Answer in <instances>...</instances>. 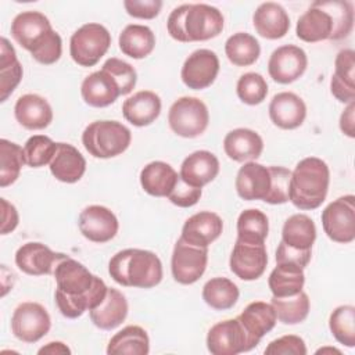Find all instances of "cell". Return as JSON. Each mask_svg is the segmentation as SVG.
<instances>
[{
  "mask_svg": "<svg viewBox=\"0 0 355 355\" xmlns=\"http://www.w3.org/2000/svg\"><path fill=\"white\" fill-rule=\"evenodd\" d=\"M53 275L57 284L54 291L57 308L68 319H76L96 308L108 290L103 279L71 257L60 261Z\"/></svg>",
  "mask_w": 355,
  "mask_h": 355,
  "instance_id": "obj_1",
  "label": "cell"
},
{
  "mask_svg": "<svg viewBox=\"0 0 355 355\" xmlns=\"http://www.w3.org/2000/svg\"><path fill=\"white\" fill-rule=\"evenodd\" d=\"M225 19L222 12L209 4H182L173 8L166 21L172 39L180 43L204 42L222 33Z\"/></svg>",
  "mask_w": 355,
  "mask_h": 355,
  "instance_id": "obj_2",
  "label": "cell"
},
{
  "mask_svg": "<svg viewBox=\"0 0 355 355\" xmlns=\"http://www.w3.org/2000/svg\"><path fill=\"white\" fill-rule=\"evenodd\" d=\"M112 280L123 287L151 288L162 280V263L158 255L148 250L126 248L118 251L108 263Z\"/></svg>",
  "mask_w": 355,
  "mask_h": 355,
  "instance_id": "obj_3",
  "label": "cell"
},
{
  "mask_svg": "<svg viewBox=\"0 0 355 355\" xmlns=\"http://www.w3.org/2000/svg\"><path fill=\"white\" fill-rule=\"evenodd\" d=\"M330 183V169L318 157L301 159L290 179V201L298 209H316L326 200Z\"/></svg>",
  "mask_w": 355,
  "mask_h": 355,
  "instance_id": "obj_4",
  "label": "cell"
},
{
  "mask_svg": "<svg viewBox=\"0 0 355 355\" xmlns=\"http://www.w3.org/2000/svg\"><path fill=\"white\" fill-rule=\"evenodd\" d=\"M132 141L129 128L118 121H94L82 133V144L94 158H114L128 150Z\"/></svg>",
  "mask_w": 355,
  "mask_h": 355,
  "instance_id": "obj_5",
  "label": "cell"
},
{
  "mask_svg": "<svg viewBox=\"0 0 355 355\" xmlns=\"http://www.w3.org/2000/svg\"><path fill=\"white\" fill-rule=\"evenodd\" d=\"M111 46V33L97 22L78 28L69 39V55L80 67H94Z\"/></svg>",
  "mask_w": 355,
  "mask_h": 355,
  "instance_id": "obj_6",
  "label": "cell"
},
{
  "mask_svg": "<svg viewBox=\"0 0 355 355\" xmlns=\"http://www.w3.org/2000/svg\"><path fill=\"white\" fill-rule=\"evenodd\" d=\"M209 122V112L204 101L197 97L183 96L169 108L168 125L171 130L184 139L198 137L205 132Z\"/></svg>",
  "mask_w": 355,
  "mask_h": 355,
  "instance_id": "obj_7",
  "label": "cell"
},
{
  "mask_svg": "<svg viewBox=\"0 0 355 355\" xmlns=\"http://www.w3.org/2000/svg\"><path fill=\"white\" fill-rule=\"evenodd\" d=\"M322 226L331 241L352 243L355 239V197L347 194L331 201L322 211Z\"/></svg>",
  "mask_w": 355,
  "mask_h": 355,
  "instance_id": "obj_8",
  "label": "cell"
},
{
  "mask_svg": "<svg viewBox=\"0 0 355 355\" xmlns=\"http://www.w3.org/2000/svg\"><path fill=\"white\" fill-rule=\"evenodd\" d=\"M51 327L47 309L37 302L19 304L11 316V331L22 343L33 344L43 338Z\"/></svg>",
  "mask_w": 355,
  "mask_h": 355,
  "instance_id": "obj_9",
  "label": "cell"
},
{
  "mask_svg": "<svg viewBox=\"0 0 355 355\" xmlns=\"http://www.w3.org/2000/svg\"><path fill=\"white\" fill-rule=\"evenodd\" d=\"M207 348L212 355H237L255 345L237 318L215 323L207 334Z\"/></svg>",
  "mask_w": 355,
  "mask_h": 355,
  "instance_id": "obj_10",
  "label": "cell"
},
{
  "mask_svg": "<svg viewBox=\"0 0 355 355\" xmlns=\"http://www.w3.org/2000/svg\"><path fill=\"white\" fill-rule=\"evenodd\" d=\"M208 263V248L186 243L180 237L175 243L171 270L173 279L184 286L196 283L205 272Z\"/></svg>",
  "mask_w": 355,
  "mask_h": 355,
  "instance_id": "obj_11",
  "label": "cell"
},
{
  "mask_svg": "<svg viewBox=\"0 0 355 355\" xmlns=\"http://www.w3.org/2000/svg\"><path fill=\"white\" fill-rule=\"evenodd\" d=\"M219 72V58L209 49H198L193 51L183 62L180 78L182 82L193 90L209 87Z\"/></svg>",
  "mask_w": 355,
  "mask_h": 355,
  "instance_id": "obj_12",
  "label": "cell"
},
{
  "mask_svg": "<svg viewBox=\"0 0 355 355\" xmlns=\"http://www.w3.org/2000/svg\"><path fill=\"white\" fill-rule=\"evenodd\" d=\"M308 67L306 53L295 44H284L273 50L268 61L270 78L282 85L300 79Z\"/></svg>",
  "mask_w": 355,
  "mask_h": 355,
  "instance_id": "obj_13",
  "label": "cell"
},
{
  "mask_svg": "<svg viewBox=\"0 0 355 355\" xmlns=\"http://www.w3.org/2000/svg\"><path fill=\"white\" fill-rule=\"evenodd\" d=\"M67 257L62 252H54L43 243L29 241L17 250L15 265L26 275L43 276L54 273L57 263Z\"/></svg>",
  "mask_w": 355,
  "mask_h": 355,
  "instance_id": "obj_14",
  "label": "cell"
},
{
  "mask_svg": "<svg viewBox=\"0 0 355 355\" xmlns=\"http://www.w3.org/2000/svg\"><path fill=\"white\" fill-rule=\"evenodd\" d=\"M78 226L85 239L100 244L112 240L119 229L115 214L103 205L86 207L79 214Z\"/></svg>",
  "mask_w": 355,
  "mask_h": 355,
  "instance_id": "obj_15",
  "label": "cell"
},
{
  "mask_svg": "<svg viewBox=\"0 0 355 355\" xmlns=\"http://www.w3.org/2000/svg\"><path fill=\"white\" fill-rule=\"evenodd\" d=\"M268 265L265 244H248L236 240L230 254V270L241 280L251 282L259 279Z\"/></svg>",
  "mask_w": 355,
  "mask_h": 355,
  "instance_id": "obj_16",
  "label": "cell"
},
{
  "mask_svg": "<svg viewBox=\"0 0 355 355\" xmlns=\"http://www.w3.org/2000/svg\"><path fill=\"white\" fill-rule=\"evenodd\" d=\"M53 31L49 18L40 11H22L11 22V36L14 40L32 53Z\"/></svg>",
  "mask_w": 355,
  "mask_h": 355,
  "instance_id": "obj_17",
  "label": "cell"
},
{
  "mask_svg": "<svg viewBox=\"0 0 355 355\" xmlns=\"http://www.w3.org/2000/svg\"><path fill=\"white\" fill-rule=\"evenodd\" d=\"M269 118L280 129L291 130L301 126L306 116L304 100L293 92H280L269 103Z\"/></svg>",
  "mask_w": 355,
  "mask_h": 355,
  "instance_id": "obj_18",
  "label": "cell"
},
{
  "mask_svg": "<svg viewBox=\"0 0 355 355\" xmlns=\"http://www.w3.org/2000/svg\"><path fill=\"white\" fill-rule=\"evenodd\" d=\"M223 230L222 218L211 211H200L191 215L182 227L180 239L189 244L208 248Z\"/></svg>",
  "mask_w": 355,
  "mask_h": 355,
  "instance_id": "obj_19",
  "label": "cell"
},
{
  "mask_svg": "<svg viewBox=\"0 0 355 355\" xmlns=\"http://www.w3.org/2000/svg\"><path fill=\"white\" fill-rule=\"evenodd\" d=\"M219 168V159L215 154L207 150H198L183 159L179 176L187 184L202 189L218 176Z\"/></svg>",
  "mask_w": 355,
  "mask_h": 355,
  "instance_id": "obj_20",
  "label": "cell"
},
{
  "mask_svg": "<svg viewBox=\"0 0 355 355\" xmlns=\"http://www.w3.org/2000/svg\"><path fill=\"white\" fill-rule=\"evenodd\" d=\"M236 191L245 201L265 200L270 189L269 168L255 161L245 162L236 176Z\"/></svg>",
  "mask_w": 355,
  "mask_h": 355,
  "instance_id": "obj_21",
  "label": "cell"
},
{
  "mask_svg": "<svg viewBox=\"0 0 355 355\" xmlns=\"http://www.w3.org/2000/svg\"><path fill=\"white\" fill-rule=\"evenodd\" d=\"M334 24L330 12L323 7L322 1H315L297 21L295 35L306 43H316L330 39Z\"/></svg>",
  "mask_w": 355,
  "mask_h": 355,
  "instance_id": "obj_22",
  "label": "cell"
},
{
  "mask_svg": "<svg viewBox=\"0 0 355 355\" xmlns=\"http://www.w3.org/2000/svg\"><path fill=\"white\" fill-rule=\"evenodd\" d=\"M80 94L87 105L104 108L116 101L121 96V90L115 79L101 68L83 79L80 85Z\"/></svg>",
  "mask_w": 355,
  "mask_h": 355,
  "instance_id": "obj_23",
  "label": "cell"
},
{
  "mask_svg": "<svg viewBox=\"0 0 355 355\" xmlns=\"http://www.w3.org/2000/svg\"><path fill=\"white\" fill-rule=\"evenodd\" d=\"M17 122L28 130H40L53 121V108L49 101L33 93L21 96L14 105Z\"/></svg>",
  "mask_w": 355,
  "mask_h": 355,
  "instance_id": "obj_24",
  "label": "cell"
},
{
  "mask_svg": "<svg viewBox=\"0 0 355 355\" xmlns=\"http://www.w3.org/2000/svg\"><path fill=\"white\" fill-rule=\"evenodd\" d=\"M161 98L151 90H140L122 103L123 118L133 126L151 125L161 114Z\"/></svg>",
  "mask_w": 355,
  "mask_h": 355,
  "instance_id": "obj_25",
  "label": "cell"
},
{
  "mask_svg": "<svg viewBox=\"0 0 355 355\" xmlns=\"http://www.w3.org/2000/svg\"><path fill=\"white\" fill-rule=\"evenodd\" d=\"M330 92L340 103L355 101V53L351 49L338 51L334 60V73L330 79Z\"/></svg>",
  "mask_w": 355,
  "mask_h": 355,
  "instance_id": "obj_26",
  "label": "cell"
},
{
  "mask_svg": "<svg viewBox=\"0 0 355 355\" xmlns=\"http://www.w3.org/2000/svg\"><path fill=\"white\" fill-rule=\"evenodd\" d=\"M252 24L259 36L276 40L288 32L290 17L279 3L266 1L259 4L254 11Z\"/></svg>",
  "mask_w": 355,
  "mask_h": 355,
  "instance_id": "obj_27",
  "label": "cell"
},
{
  "mask_svg": "<svg viewBox=\"0 0 355 355\" xmlns=\"http://www.w3.org/2000/svg\"><path fill=\"white\" fill-rule=\"evenodd\" d=\"M223 150L226 155L236 162L255 161L262 154L263 140L252 129L237 128L225 136Z\"/></svg>",
  "mask_w": 355,
  "mask_h": 355,
  "instance_id": "obj_28",
  "label": "cell"
},
{
  "mask_svg": "<svg viewBox=\"0 0 355 355\" xmlns=\"http://www.w3.org/2000/svg\"><path fill=\"white\" fill-rule=\"evenodd\" d=\"M49 168L57 180L76 183L86 172V159L72 144L57 143V150Z\"/></svg>",
  "mask_w": 355,
  "mask_h": 355,
  "instance_id": "obj_29",
  "label": "cell"
},
{
  "mask_svg": "<svg viewBox=\"0 0 355 355\" xmlns=\"http://www.w3.org/2000/svg\"><path fill=\"white\" fill-rule=\"evenodd\" d=\"M129 305L126 297L116 288L108 287L104 300L89 311L90 320L101 330H112L118 327L128 316Z\"/></svg>",
  "mask_w": 355,
  "mask_h": 355,
  "instance_id": "obj_30",
  "label": "cell"
},
{
  "mask_svg": "<svg viewBox=\"0 0 355 355\" xmlns=\"http://www.w3.org/2000/svg\"><path fill=\"white\" fill-rule=\"evenodd\" d=\"M237 319L255 347L259 344L262 337L275 327L277 322L272 304L263 301L250 302L237 316Z\"/></svg>",
  "mask_w": 355,
  "mask_h": 355,
  "instance_id": "obj_31",
  "label": "cell"
},
{
  "mask_svg": "<svg viewBox=\"0 0 355 355\" xmlns=\"http://www.w3.org/2000/svg\"><path fill=\"white\" fill-rule=\"evenodd\" d=\"M178 179L179 173L164 161H153L140 171V184L153 197H168Z\"/></svg>",
  "mask_w": 355,
  "mask_h": 355,
  "instance_id": "obj_32",
  "label": "cell"
},
{
  "mask_svg": "<svg viewBox=\"0 0 355 355\" xmlns=\"http://www.w3.org/2000/svg\"><path fill=\"white\" fill-rule=\"evenodd\" d=\"M268 284L270 293L276 298L293 297L302 291L305 284L304 269L295 263L280 262L276 263V268L270 272Z\"/></svg>",
  "mask_w": 355,
  "mask_h": 355,
  "instance_id": "obj_33",
  "label": "cell"
},
{
  "mask_svg": "<svg viewBox=\"0 0 355 355\" xmlns=\"http://www.w3.org/2000/svg\"><path fill=\"white\" fill-rule=\"evenodd\" d=\"M121 51L135 60H141L150 55L155 47V36L146 25H126L118 37Z\"/></svg>",
  "mask_w": 355,
  "mask_h": 355,
  "instance_id": "obj_34",
  "label": "cell"
},
{
  "mask_svg": "<svg viewBox=\"0 0 355 355\" xmlns=\"http://www.w3.org/2000/svg\"><path fill=\"white\" fill-rule=\"evenodd\" d=\"M150 338L147 331L136 324H129L115 333L107 345L108 355H147Z\"/></svg>",
  "mask_w": 355,
  "mask_h": 355,
  "instance_id": "obj_35",
  "label": "cell"
},
{
  "mask_svg": "<svg viewBox=\"0 0 355 355\" xmlns=\"http://www.w3.org/2000/svg\"><path fill=\"white\" fill-rule=\"evenodd\" d=\"M316 240L315 222L305 214H294L286 219L282 229V241L297 250H312Z\"/></svg>",
  "mask_w": 355,
  "mask_h": 355,
  "instance_id": "obj_36",
  "label": "cell"
},
{
  "mask_svg": "<svg viewBox=\"0 0 355 355\" xmlns=\"http://www.w3.org/2000/svg\"><path fill=\"white\" fill-rule=\"evenodd\" d=\"M24 75L14 47L6 37L0 39V101L4 103L19 85Z\"/></svg>",
  "mask_w": 355,
  "mask_h": 355,
  "instance_id": "obj_37",
  "label": "cell"
},
{
  "mask_svg": "<svg viewBox=\"0 0 355 355\" xmlns=\"http://www.w3.org/2000/svg\"><path fill=\"white\" fill-rule=\"evenodd\" d=\"M225 54L233 65L248 67L259 58L261 46L252 35L237 32L227 37L225 43Z\"/></svg>",
  "mask_w": 355,
  "mask_h": 355,
  "instance_id": "obj_38",
  "label": "cell"
},
{
  "mask_svg": "<svg viewBox=\"0 0 355 355\" xmlns=\"http://www.w3.org/2000/svg\"><path fill=\"white\" fill-rule=\"evenodd\" d=\"M204 302L216 311H226L236 305L240 291L227 277H212L202 287Z\"/></svg>",
  "mask_w": 355,
  "mask_h": 355,
  "instance_id": "obj_39",
  "label": "cell"
},
{
  "mask_svg": "<svg viewBox=\"0 0 355 355\" xmlns=\"http://www.w3.org/2000/svg\"><path fill=\"white\" fill-rule=\"evenodd\" d=\"M269 233L268 216L255 208L244 209L237 218V240L248 244H263Z\"/></svg>",
  "mask_w": 355,
  "mask_h": 355,
  "instance_id": "obj_40",
  "label": "cell"
},
{
  "mask_svg": "<svg viewBox=\"0 0 355 355\" xmlns=\"http://www.w3.org/2000/svg\"><path fill=\"white\" fill-rule=\"evenodd\" d=\"M270 304L275 309L277 320L283 324H298L304 322L309 313L311 306L309 297L304 291L286 298L272 297Z\"/></svg>",
  "mask_w": 355,
  "mask_h": 355,
  "instance_id": "obj_41",
  "label": "cell"
},
{
  "mask_svg": "<svg viewBox=\"0 0 355 355\" xmlns=\"http://www.w3.org/2000/svg\"><path fill=\"white\" fill-rule=\"evenodd\" d=\"M25 164L24 148L7 139L0 140V186L12 184L21 173Z\"/></svg>",
  "mask_w": 355,
  "mask_h": 355,
  "instance_id": "obj_42",
  "label": "cell"
},
{
  "mask_svg": "<svg viewBox=\"0 0 355 355\" xmlns=\"http://www.w3.org/2000/svg\"><path fill=\"white\" fill-rule=\"evenodd\" d=\"M329 327L333 337L343 345L352 348L355 345V306L340 305L329 318Z\"/></svg>",
  "mask_w": 355,
  "mask_h": 355,
  "instance_id": "obj_43",
  "label": "cell"
},
{
  "mask_svg": "<svg viewBox=\"0 0 355 355\" xmlns=\"http://www.w3.org/2000/svg\"><path fill=\"white\" fill-rule=\"evenodd\" d=\"M22 148L25 164L31 168H40L51 162L57 150V143L49 136L33 135L25 141Z\"/></svg>",
  "mask_w": 355,
  "mask_h": 355,
  "instance_id": "obj_44",
  "label": "cell"
},
{
  "mask_svg": "<svg viewBox=\"0 0 355 355\" xmlns=\"http://www.w3.org/2000/svg\"><path fill=\"white\" fill-rule=\"evenodd\" d=\"M323 7L330 12L334 24V31L330 40H340L347 37L354 26V6L351 1H322Z\"/></svg>",
  "mask_w": 355,
  "mask_h": 355,
  "instance_id": "obj_45",
  "label": "cell"
},
{
  "mask_svg": "<svg viewBox=\"0 0 355 355\" xmlns=\"http://www.w3.org/2000/svg\"><path fill=\"white\" fill-rule=\"evenodd\" d=\"M236 92L244 104L258 105L268 96V83L261 73L247 72L239 78Z\"/></svg>",
  "mask_w": 355,
  "mask_h": 355,
  "instance_id": "obj_46",
  "label": "cell"
},
{
  "mask_svg": "<svg viewBox=\"0 0 355 355\" xmlns=\"http://www.w3.org/2000/svg\"><path fill=\"white\" fill-rule=\"evenodd\" d=\"M270 173V189L265 197V202L277 205L290 201V179L291 171L284 166H268Z\"/></svg>",
  "mask_w": 355,
  "mask_h": 355,
  "instance_id": "obj_47",
  "label": "cell"
},
{
  "mask_svg": "<svg viewBox=\"0 0 355 355\" xmlns=\"http://www.w3.org/2000/svg\"><path fill=\"white\" fill-rule=\"evenodd\" d=\"M101 68L115 79L121 90V96L129 94L135 89L137 82V72L129 62L116 57H111L103 64Z\"/></svg>",
  "mask_w": 355,
  "mask_h": 355,
  "instance_id": "obj_48",
  "label": "cell"
},
{
  "mask_svg": "<svg viewBox=\"0 0 355 355\" xmlns=\"http://www.w3.org/2000/svg\"><path fill=\"white\" fill-rule=\"evenodd\" d=\"M62 40L61 36L53 29L47 37L31 53L33 60L43 65H51L61 58Z\"/></svg>",
  "mask_w": 355,
  "mask_h": 355,
  "instance_id": "obj_49",
  "label": "cell"
},
{
  "mask_svg": "<svg viewBox=\"0 0 355 355\" xmlns=\"http://www.w3.org/2000/svg\"><path fill=\"white\" fill-rule=\"evenodd\" d=\"M305 341L295 334L282 336L268 344L265 355H306Z\"/></svg>",
  "mask_w": 355,
  "mask_h": 355,
  "instance_id": "obj_50",
  "label": "cell"
},
{
  "mask_svg": "<svg viewBox=\"0 0 355 355\" xmlns=\"http://www.w3.org/2000/svg\"><path fill=\"white\" fill-rule=\"evenodd\" d=\"M202 194V190L198 187H193L190 184H187L186 182H183L179 176L173 190L171 191V194L168 196V200L180 208H189L193 207L198 202L200 197Z\"/></svg>",
  "mask_w": 355,
  "mask_h": 355,
  "instance_id": "obj_51",
  "label": "cell"
},
{
  "mask_svg": "<svg viewBox=\"0 0 355 355\" xmlns=\"http://www.w3.org/2000/svg\"><path fill=\"white\" fill-rule=\"evenodd\" d=\"M123 7L126 12L133 18L153 19L159 14L162 1L161 0H125Z\"/></svg>",
  "mask_w": 355,
  "mask_h": 355,
  "instance_id": "obj_52",
  "label": "cell"
},
{
  "mask_svg": "<svg viewBox=\"0 0 355 355\" xmlns=\"http://www.w3.org/2000/svg\"><path fill=\"white\" fill-rule=\"evenodd\" d=\"M312 257V250H297L293 247H288L283 241H280L277 250H276V263L280 262H290L295 263L300 268H305Z\"/></svg>",
  "mask_w": 355,
  "mask_h": 355,
  "instance_id": "obj_53",
  "label": "cell"
},
{
  "mask_svg": "<svg viewBox=\"0 0 355 355\" xmlns=\"http://www.w3.org/2000/svg\"><path fill=\"white\" fill-rule=\"evenodd\" d=\"M1 202V234H8L11 232L15 230V227L18 226L19 222V216H18V211L17 208L8 202L6 198H0Z\"/></svg>",
  "mask_w": 355,
  "mask_h": 355,
  "instance_id": "obj_54",
  "label": "cell"
},
{
  "mask_svg": "<svg viewBox=\"0 0 355 355\" xmlns=\"http://www.w3.org/2000/svg\"><path fill=\"white\" fill-rule=\"evenodd\" d=\"M355 101L349 103L340 116V129L348 137H355Z\"/></svg>",
  "mask_w": 355,
  "mask_h": 355,
  "instance_id": "obj_55",
  "label": "cell"
},
{
  "mask_svg": "<svg viewBox=\"0 0 355 355\" xmlns=\"http://www.w3.org/2000/svg\"><path fill=\"white\" fill-rule=\"evenodd\" d=\"M39 355H44V354H49V355H67V354H71V349L67 344L61 343V341H51V343H47L46 345H43L42 348H39L37 351Z\"/></svg>",
  "mask_w": 355,
  "mask_h": 355,
  "instance_id": "obj_56",
  "label": "cell"
},
{
  "mask_svg": "<svg viewBox=\"0 0 355 355\" xmlns=\"http://www.w3.org/2000/svg\"><path fill=\"white\" fill-rule=\"evenodd\" d=\"M316 354H338V355H341V351L337 348H333V347H323V348H319L316 351Z\"/></svg>",
  "mask_w": 355,
  "mask_h": 355,
  "instance_id": "obj_57",
  "label": "cell"
}]
</instances>
